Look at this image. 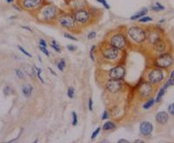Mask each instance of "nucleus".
I'll return each mask as SVG.
<instances>
[{
	"label": "nucleus",
	"mask_w": 174,
	"mask_h": 143,
	"mask_svg": "<svg viewBox=\"0 0 174 143\" xmlns=\"http://www.w3.org/2000/svg\"><path fill=\"white\" fill-rule=\"evenodd\" d=\"M127 33H128L130 39L137 44H141L146 39V31L139 26L130 27L127 31Z\"/></svg>",
	"instance_id": "nucleus-1"
},
{
	"label": "nucleus",
	"mask_w": 174,
	"mask_h": 143,
	"mask_svg": "<svg viewBox=\"0 0 174 143\" xmlns=\"http://www.w3.org/2000/svg\"><path fill=\"white\" fill-rule=\"evenodd\" d=\"M173 62L172 57L169 53H162L155 59L154 65L158 68H167L171 66Z\"/></svg>",
	"instance_id": "nucleus-2"
},
{
	"label": "nucleus",
	"mask_w": 174,
	"mask_h": 143,
	"mask_svg": "<svg viewBox=\"0 0 174 143\" xmlns=\"http://www.w3.org/2000/svg\"><path fill=\"white\" fill-rule=\"evenodd\" d=\"M59 14V10L54 5H46L41 11V17L45 21H51Z\"/></svg>",
	"instance_id": "nucleus-3"
},
{
	"label": "nucleus",
	"mask_w": 174,
	"mask_h": 143,
	"mask_svg": "<svg viewBox=\"0 0 174 143\" xmlns=\"http://www.w3.org/2000/svg\"><path fill=\"white\" fill-rule=\"evenodd\" d=\"M102 54L104 58L108 60H116L119 59L120 55V49H118L112 45H109L102 50Z\"/></svg>",
	"instance_id": "nucleus-4"
},
{
	"label": "nucleus",
	"mask_w": 174,
	"mask_h": 143,
	"mask_svg": "<svg viewBox=\"0 0 174 143\" xmlns=\"http://www.w3.org/2000/svg\"><path fill=\"white\" fill-rule=\"evenodd\" d=\"M110 45L118 48V49H124L126 47V45H127V40H126V38L121 34V33H116L114 34L111 39H110Z\"/></svg>",
	"instance_id": "nucleus-5"
},
{
	"label": "nucleus",
	"mask_w": 174,
	"mask_h": 143,
	"mask_svg": "<svg viewBox=\"0 0 174 143\" xmlns=\"http://www.w3.org/2000/svg\"><path fill=\"white\" fill-rule=\"evenodd\" d=\"M72 16L74 17L76 22L79 23V24H85V23H87L91 19V17H92L90 12L85 10V9L76 10L73 12Z\"/></svg>",
	"instance_id": "nucleus-6"
},
{
	"label": "nucleus",
	"mask_w": 174,
	"mask_h": 143,
	"mask_svg": "<svg viewBox=\"0 0 174 143\" xmlns=\"http://www.w3.org/2000/svg\"><path fill=\"white\" fill-rule=\"evenodd\" d=\"M60 25L66 29H73L76 26V20L72 15H62L57 18Z\"/></svg>",
	"instance_id": "nucleus-7"
},
{
	"label": "nucleus",
	"mask_w": 174,
	"mask_h": 143,
	"mask_svg": "<svg viewBox=\"0 0 174 143\" xmlns=\"http://www.w3.org/2000/svg\"><path fill=\"white\" fill-rule=\"evenodd\" d=\"M148 81H150L152 84H158L161 82L164 79V72L161 70V68H154L151 70L148 73Z\"/></svg>",
	"instance_id": "nucleus-8"
},
{
	"label": "nucleus",
	"mask_w": 174,
	"mask_h": 143,
	"mask_svg": "<svg viewBox=\"0 0 174 143\" xmlns=\"http://www.w3.org/2000/svg\"><path fill=\"white\" fill-rule=\"evenodd\" d=\"M153 91V87L152 85V83L150 81H144L143 82L138 89V94L143 98H148L152 95Z\"/></svg>",
	"instance_id": "nucleus-9"
},
{
	"label": "nucleus",
	"mask_w": 174,
	"mask_h": 143,
	"mask_svg": "<svg viewBox=\"0 0 174 143\" xmlns=\"http://www.w3.org/2000/svg\"><path fill=\"white\" fill-rule=\"evenodd\" d=\"M106 89L111 93H117L123 87V84L121 82V79H110L106 84H105Z\"/></svg>",
	"instance_id": "nucleus-10"
},
{
	"label": "nucleus",
	"mask_w": 174,
	"mask_h": 143,
	"mask_svg": "<svg viewBox=\"0 0 174 143\" xmlns=\"http://www.w3.org/2000/svg\"><path fill=\"white\" fill-rule=\"evenodd\" d=\"M125 75V69L123 66H117L110 70L109 77L114 79H122Z\"/></svg>",
	"instance_id": "nucleus-11"
},
{
	"label": "nucleus",
	"mask_w": 174,
	"mask_h": 143,
	"mask_svg": "<svg viewBox=\"0 0 174 143\" xmlns=\"http://www.w3.org/2000/svg\"><path fill=\"white\" fill-rule=\"evenodd\" d=\"M43 0H23L22 6L26 10H33L38 8Z\"/></svg>",
	"instance_id": "nucleus-12"
},
{
	"label": "nucleus",
	"mask_w": 174,
	"mask_h": 143,
	"mask_svg": "<svg viewBox=\"0 0 174 143\" xmlns=\"http://www.w3.org/2000/svg\"><path fill=\"white\" fill-rule=\"evenodd\" d=\"M139 129H140V133L144 135V136H148L150 135L152 133V130H153V126L151 122L149 121H143L141 124H140V127H139Z\"/></svg>",
	"instance_id": "nucleus-13"
},
{
	"label": "nucleus",
	"mask_w": 174,
	"mask_h": 143,
	"mask_svg": "<svg viewBox=\"0 0 174 143\" xmlns=\"http://www.w3.org/2000/svg\"><path fill=\"white\" fill-rule=\"evenodd\" d=\"M146 39H147V40H148L152 45H153L158 39H161V35H160V33H159L158 31L153 30V31L149 32L148 34H146Z\"/></svg>",
	"instance_id": "nucleus-14"
},
{
	"label": "nucleus",
	"mask_w": 174,
	"mask_h": 143,
	"mask_svg": "<svg viewBox=\"0 0 174 143\" xmlns=\"http://www.w3.org/2000/svg\"><path fill=\"white\" fill-rule=\"evenodd\" d=\"M168 120H169V115H168V113H165V112H163V111L158 112L156 114V121H157L158 123H159L161 125L166 124Z\"/></svg>",
	"instance_id": "nucleus-15"
},
{
	"label": "nucleus",
	"mask_w": 174,
	"mask_h": 143,
	"mask_svg": "<svg viewBox=\"0 0 174 143\" xmlns=\"http://www.w3.org/2000/svg\"><path fill=\"white\" fill-rule=\"evenodd\" d=\"M152 45H153L154 50L156 52H159V53H163L164 51H165V43L164 42V40L162 39V38L159 39H158Z\"/></svg>",
	"instance_id": "nucleus-16"
},
{
	"label": "nucleus",
	"mask_w": 174,
	"mask_h": 143,
	"mask_svg": "<svg viewBox=\"0 0 174 143\" xmlns=\"http://www.w3.org/2000/svg\"><path fill=\"white\" fill-rule=\"evenodd\" d=\"M32 91H33V87H32V85H30V84L24 85L23 87V88H22V92H23V94H24V95L25 97H30L32 95Z\"/></svg>",
	"instance_id": "nucleus-17"
},
{
	"label": "nucleus",
	"mask_w": 174,
	"mask_h": 143,
	"mask_svg": "<svg viewBox=\"0 0 174 143\" xmlns=\"http://www.w3.org/2000/svg\"><path fill=\"white\" fill-rule=\"evenodd\" d=\"M147 9L146 8H144L142 9L141 11H139L138 12H137L136 14H134L133 16L131 17V20H137V19H139L141 18L142 17H144V15H146L147 13Z\"/></svg>",
	"instance_id": "nucleus-18"
},
{
	"label": "nucleus",
	"mask_w": 174,
	"mask_h": 143,
	"mask_svg": "<svg viewBox=\"0 0 174 143\" xmlns=\"http://www.w3.org/2000/svg\"><path fill=\"white\" fill-rule=\"evenodd\" d=\"M116 127L115 123H113L112 121H107L104 124L103 126V129L105 131H109V130H112Z\"/></svg>",
	"instance_id": "nucleus-19"
},
{
	"label": "nucleus",
	"mask_w": 174,
	"mask_h": 143,
	"mask_svg": "<svg viewBox=\"0 0 174 143\" xmlns=\"http://www.w3.org/2000/svg\"><path fill=\"white\" fill-rule=\"evenodd\" d=\"M165 90H166V89H165L164 87L160 88V90L158 91V94H157V97H156V99H155V102H160V100H161L162 98L164 97V94H165Z\"/></svg>",
	"instance_id": "nucleus-20"
},
{
	"label": "nucleus",
	"mask_w": 174,
	"mask_h": 143,
	"mask_svg": "<svg viewBox=\"0 0 174 143\" xmlns=\"http://www.w3.org/2000/svg\"><path fill=\"white\" fill-rule=\"evenodd\" d=\"M174 85V70L171 73V76H170V79H169V80L165 84V85H164V87L166 89L169 85Z\"/></svg>",
	"instance_id": "nucleus-21"
},
{
	"label": "nucleus",
	"mask_w": 174,
	"mask_h": 143,
	"mask_svg": "<svg viewBox=\"0 0 174 143\" xmlns=\"http://www.w3.org/2000/svg\"><path fill=\"white\" fill-rule=\"evenodd\" d=\"M154 103H155V100L154 99H150L143 105V108L146 109V110H148L154 105Z\"/></svg>",
	"instance_id": "nucleus-22"
},
{
	"label": "nucleus",
	"mask_w": 174,
	"mask_h": 143,
	"mask_svg": "<svg viewBox=\"0 0 174 143\" xmlns=\"http://www.w3.org/2000/svg\"><path fill=\"white\" fill-rule=\"evenodd\" d=\"M151 9H152V11H155V12H159V11L164 10L165 7H164L163 5H161L159 3H156L154 6H152V7H151Z\"/></svg>",
	"instance_id": "nucleus-23"
},
{
	"label": "nucleus",
	"mask_w": 174,
	"mask_h": 143,
	"mask_svg": "<svg viewBox=\"0 0 174 143\" xmlns=\"http://www.w3.org/2000/svg\"><path fill=\"white\" fill-rule=\"evenodd\" d=\"M51 47H52L56 52H60V51H61V49H60V47H59V45L57 43L56 40H52V42H51Z\"/></svg>",
	"instance_id": "nucleus-24"
},
{
	"label": "nucleus",
	"mask_w": 174,
	"mask_h": 143,
	"mask_svg": "<svg viewBox=\"0 0 174 143\" xmlns=\"http://www.w3.org/2000/svg\"><path fill=\"white\" fill-rule=\"evenodd\" d=\"M65 61L64 60H61L59 62V64H57V68H59V71L63 72L64 69H65Z\"/></svg>",
	"instance_id": "nucleus-25"
},
{
	"label": "nucleus",
	"mask_w": 174,
	"mask_h": 143,
	"mask_svg": "<svg viewBox=\"0 0 174 143\" xmlns=\"http://www.w3.org/2000/svg\"><path fill=\"white\" fill-rule=\"evenodd\" d=\"M138 20H139V22L146 23V22H149V21H152V18L151 17H148V16H144V17H142L141 18H139Z\"/></svg>",
	"instance_id": "nucleus-26"
},
{
	"label": "nucleus",
	"mask_w": 174,
	"mask_h": 143,
	"mask_svg": "<svg viewBox=\"0 0 174 143\" xmlns=\"http://www.w3.org/2000/svg\"><path fill=\"white\" fill-rule=\"evenodd\" d=\"M78 124V115L76 112H72V125L77 126Z\"/></svg>",
	"instance_id": "nucleus-27"
},
{
	"label": "nucleus",
	"mask_w": 174,
	"mask_h": 143,
	"mask_svg": "<svg viewBox=\"0 0 174 143\" xmlns=\"http://www.w3.org/2000/svg\"><path fill=\"white\" fill-rule=\"evenodd\" d=\"M16 74H17V76L19 78V79H23L24 78V73L20 70V69H16Z\"/></svg>",
	"instance_id": "nucleus-28"
},
{
	"label": "nucleus",
	"mask_w": 174,
	"mask_h": 143,
	"mask_svg": "<svg viewBox=\"0 0 174 143\" xmlns=\"http://www.w3.org/2000/svg\"><path fill=\"white\" fill-rule=\"evenodd\" d=\"M74 88L73 87H69L68 89V92H67V94H68V97L70 99H72L74 97Z\"/></svg>",
	"instance_id": "nucleus-29"
},
{
	"label": "nucleus",
	"mask_w": 174,
	"mask_h": 143,
	"mask_svg": "<svg viewBox=\"0 0 174 143\" xmlns=\"http://www.w3.org/2000/svg\"><path fill=\"white\" fill-rule=\"evenodd\" d=\"M36 69H37V76L38 77L39 80L41 81V83H45V82H44V80H43V78L41 77V73H42L41 68H38V67H36Z\"/></svg>",
	"instance_id": "nucleus-30"
},
{
	"label": "nucleus",
	"mask_w": 174,
	"mask_h": 143,
	"mask_svg": "<svg viewBox=\"0 0 174 143\" xmlns=\"http://www.w3.org/2000/svg\"><path fill=\"white\" fill-rule=\"evenodd\" d=\"M97 1L98 2V3H100V4H102L103 5H104V7L105 8V9H110V5H108V3L105 1V0H97Z\"/></svg>",
	"instance_id": "nucleus-31"
},
{
	"label": "nucleus",
	"mask_w": 174,
	"mask_h": 143,
	"mask_svg": "<svg viewBox=\"0 0 174 143\" xmlns=\"http://www.w3.org/2000/svg\"><path fill=\"white\" fill-rule=\"evenodd\" d=\"M168 112L171 114L172 116H174V103H171L168 106Z\"/></svg>",
	"instance_id": "nucleus-32"
},
{
	"label": "nucleus",
	"mask_w": 174,
	"mask_h": 143,
	"mask_svg": "<svg viewBox=\"0 0 174 143\" xmlns=\"http://www.w3.org/2000/svg\"><path fill=\"white\" fill-rule=\"evenodd\" d=\"M64 36L66 38V39H71V40H74V41H78V39H76L74 36H72V35H71L70 33H65L64 34Z\"/></svg>",
	"instance_id": "nucleus-33"
},
{
	"label": "nucleus",
	"mask_w": 174,
	"mask_h": 143,
	"mask_svg": "<svg viewBox=\"0 0 174 143\" xmlns=\"http://www.w3.org/2000/svg\"><path fill=\"white\" fill-rule=\"evenodd\" d=\"M100 129H101L100 127H98V128H97V129H96V130H95V131H94V132L92 133V137H91V138H92V140H94V139H95V138L97 137V135H98V134H99V131H100Z\"/></svg>",
	"instance_id": "nucleus-34"
},
{
	"label": "nucleus",
	"mask_w": 174,
	"mask_h": 143,
	"mask_svg": "<svg viewBox=\"0 0 174 143\" xmlns=\"http://www.w3.org/2000/svg\"><path fill=\"white\" fill-rule=\"evenodd\" d=\"M39 49H40V51H42V52H43V53H45V54L47 57H49V56H50L49 51L46 49V47H43V46L39 45Z\"/></svg>",
	"instance_id": "nucleus-35"
},
{
	"label": "nucleus",
	"mask_w": 174,
	"mask_h": 143,
	"mask_svg": "<svg viewBox=\"0 0 174 143\" xmlns=\"http://www.w3.org/2000/svg\"><path fill=\"white\" fill-rule=\"evenodd\" d=\"M18 49H19V50H20V51H21V52H23V53L24 54V55H26L27 57H29V58H31V57H32V55H31L30 53H29V52H28L27 51H25V50H24V49L23 47H21V46H18Z\"/></svg>",
	"instance_id": "nucleus-36"
},
{
	"label": "nucleus",
	"mask_w": 174,
	"mask_h": 143,
	"mask_svg": "<svg viewBox=\"0 0 174 143\" xmlns=\"http://www.w3.org/2000/svg\"><path fill=\"white\" fill-rule=\"evenodd\" d=\"M95 48H96V46H95V45H92V48H91V51H90V57H91V60H92V61H94V57H93V52H94Z\"/></svg>",
	"instance_id": "nucleus-37"
},
{
	"label": "nucleus",
	"mask_w": 174,
	"mask_h": 143,
	"mask_svg": "<svg viewBox=\"0 0 174 143\" xmlns=\"http://www.w3.org/2000/svg\"><path fill=\"white\" fill-rule=\"evenodd\" d=\"M95 37H96V32H91L90 33H88V35H87V38L89 39H92Z\"/></svg>",
	"instance_id": "nucleus-38"
},
{
	"label": "nucleus",
	"mask_w": 174,
	"mask_h": 143,
	"mask_svg": "<svg viewBox=\"0 0 174 143\" xmlns=\"http://www.w3.org/2000/svg\"><path fill=\"white\" fill-rule=\"evenodd\" d=\"M108 118H109L108 112H107V111H105V112H104V113H103V116H102V118H101V119L105 121V120H107Z\"/></svg>",
	"instance_id": "nucleus-39"
},
{
	"label": "nucleus",
	"mask_w": 174,
	"mask_h": 143,
	"mask_svg": "<svg viewBox=\"0 0 174 143\" xmlns=\"http://www.w3.org/2000/svg\"><path fill=\"white\" fill-rule=\"evenodd\" d=\"M67 49L69 51H71V52H73V51H75L77 49V47L75 45H67Z\"/></svg>",
	"instance_id": "nucleus-40"
},
{
	"label": "nucleus",
	"mask_w": 174,
	"mask_h": 143,
	"mask_svg": "<svg viewBox=\"0 0 174 143\" xmlns=\"http://www.w3.org/2000/svg\"><path fill=\"white\" fill-rule=\"evenodd\" d=\"M39 45L43 46V47H47V44L44 39H40L39 40Z\"/></svg>",
	"instance_id": "nucleus-41"
},
{
	"label": "nucleus",
	"mask_w": 174,
	"mask_h": 143,
	"mask_svg": "<svg viewBox=\"0 0 174 143\" xmlns=\"http://www.w3.org/2000/svg\"><path fill=\"white\" fill-rule=\"evenodd\" d=\"M92 98H90L89 99V110L90 111H92Z\"/></svg>",
	"instance_id": "nucleus-42"
},
{
	"label": "nucleus",
	"mask_w": 174,
	"mask_h": 143,
	"mask_svg": "<svg viewBox=\"0 0 174 143\" xmlns=\"http://www.w3.org/2000/svg\"><path fill=\"white\" fill-rule=\"evenodd\" d=\"M118 143H129V141H128V140H126L121 139V140H119L118 141Z\"/></svg>",
	"instance_id": "nucleus-43"
},
{
	"label": "nucleus",
	"mask_w": 174,
	"mask_h": 143,
	"mask_svg": "<svg viewBox=\"0 0 174 143\" xmlns=\"http://www.w3.org/2000/svg\"><path fill=\"white\" fill-rule=\"evenodd\" d=\"M135 143H138V142H141V143H144V140H136L135 141H134Z\"/></svg>",
	"instance_id": "nucleus-44"
},
{
	"label": "nucleus",
	"mask_w": 174,
	"mask_h": 143,
	"mask_svg": "<svg viewBox=\"0 0 174 143\" xmlns=\"http://www.w3.org/2000/svg\"><path fill=\"white\" fill-rule=\"evenodd\" d=\"M49 71H50V72H51V73H52V74H53V75H55V76H56V75H57V74H56V73H55V72H54V71H52V70H51V68H49Z\"/></svg>",
	"instance_id": "nucleus-45"
},
{
	"label": "nucleus",
	"mask_w": 174,
	"mask_h": 143,
	"mask_svg": "<svg viewBox=\"0 0 174 143\" xmlns=\"http://www.w3.org/2000/svg\"><path fill=\"white\" fill-rule=\"evenodd\" d=\"M22 28H24V29H26V30H29V31H32L30 28L29 27H26V26H22Z\"/></svg>",
	"instance_id": "nucleus-46"
},
{
	"label": "nucleus",
	"mask_w": 174,
	"mask_h": 143,
	"mask_svg": "<svg viewBox=\"0 0 174 143\" xmlns=\"http://www.w3.org/2000/svg\"><path fill=\"white\" fill-rule=\"evenodd\" d=\"M6 1H7V3H12L13 0H6Z\"/></svg>",
	"instance_id": "nucleus-47"
}]
</instances>
